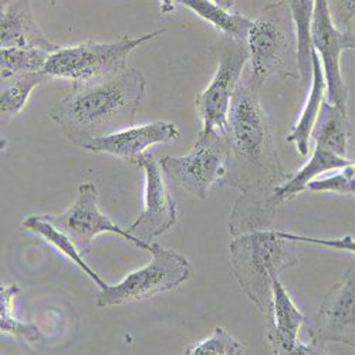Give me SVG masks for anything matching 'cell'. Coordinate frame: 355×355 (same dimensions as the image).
Instances as JSON below:
<instances>
[{
	"instance_id": "obj_19",
	"label": "cell",
	"mask_w": 355,
	"mask_h": 355,
	"mask_svg": "<svg viewBox=\"0 0 355 355\" xmlns=\"http://www.w3.org/2000/svg\"><path fill=\"white\" fill-rule=\"evenodd\" d=\"M51 77L44 73H23L2 78V92H0V114L2 123L16 118L31 98L35 88L47 83Z\"/></svg>"
},
{
	"instance_id": "obj_8",
	"label": "cell",
	"mask_w": 355,
	"mask_h": 355,
	"mask_svg": "<svg viewBox=\"0 0 355 355\" xmlns=\"http://www.w3.org/2000/svg\"><path fill=\"white\" fill-rule=\"evenodd\" d=\"M211 53L216 57L218 67L208 87L196 96L195 108L202 120V128L218 130L223 134L232 98L250 55L246 40L226 36L211 47Z\"/></svg>"
},
{
	"instance_id": "obj_30",
	"label": "cell",
	"mask_w": 355,
	"mask_h": 355,
	"mask_svg": "<svg viewBox=\"0 0 355 355\" xmlns=\"http://www.w3.org/2000/svg\"><path fill=\"white\" fill-rule=\"evenodd\" d=\"M50 5L54 6V5H55V0H50Z\"/></svg>"
},
{
	"instance_id": "obj_25",
	"label": "cell",
	"mask_w": 355,
	"mask_h": 355,
	"mask_svg": "<svg viewBox=\"0 0 355 355\" xmlns=\"http://www.w3.org/2000/svg\"><path fill=\"white\" fill-rule=\"evenodd\" d=\"M307 189L313 192H333L344 196H355V161H351L349 165L333 176L310 182Z\"/></svg>"
},
{
	"instance_id": "obj_28",
	"label": "cell",
	"mask_w": 355,
	"mask_h": 355,
	"mask_svg": "<svg viewBox=\"0 0 355 355\" xmlns=\"http://www.w3.org/2000/svg\"><path fill=\"white\" fill-rule=\"evenodd\" d=\"M211 2L216 3L218 6L229 10V12H236V2H234V0H211Z\"/></svg>"
},
{
	"instance_id": "obj_13",
	"label": "cell",
	"mask_w": 355,
	"mask_h": 355,
	"mask_svg": "<svg viewBox=\"0 0 355 355\" xmlns=\"http://www.w3.org/2000/svg\"><path fill=\"white\" fill-rule=\"evenodd\" d=\"M266 315V338L273 354H320L310 343L300 340L306 315L294 304L280 277L273 280L272 300Z\"/></svg>"
},
{
	"instance_id": "obj_14",
	"label": "cell",
	"mask_w": 355,
	"mask_h": 355,
	"mask_svg": "<svg viewBox=\"0 0 355 355\" xmlns=\"http://www.w3.org/2000/svg\"><path fill=\"white\" fill-rule=\"evenodd\" d=\"M180 130L173 123H150L142 125H130L124 130L88 142L83 150L90 153H103L120 158L131 165L141 166L148 148L155 144L176 142Z\"/></svg>"
},
{
	"instance_id": "obj_24",
	"label": "cell",
	"mask_w": 355,
	"mask_h": 355,
	"mask_svg": "<svg viewBox=\"0 0 355 355\" xmlns=\"http://www.w3.org/2000/svg\"><path fill=\"white\" fill-rule=\"evenodd\" d=\"M188 355H239L245 354V347L233 338L225 329L216 327L211 337L185 349Z\"/></svg>"
},
{
	"instance_id": "obj_26",
	"label": "cell",
	"mask_w": 355,
	"mask_h": 355,
	"mask_svg": "<svg viewBox=\"0 0 355 355\" xmlns=\"http://www.w3.org/2000/svg\"><path fill=\"white\" fill-rule=\"evenodd\" d=\"M277 232L284 236V238L293 239L297 243H310V245H318V246H324L329 248L337 252H347V253H354L355 254V239L352 236H344V238H336V239H321V238H306V236L302 234H294L291 232L287 230H280L277 229Z\"/></svg>"
},
{
	"instance_id": "obj_20",
	"label": "cell",
	"mask_w": 355,
	"mask_h": 355,
	"mask_svg": "<svg viewBox=\"0 0 355 355\" xmlns=\"http://www.w3.org/2000/svg\"><path fill=\"white\" fill-rule=\"evenodd\" d=\"M176 3H181L196 13L199 17L211 23L218 32L226 37L246 40L249 31L253 26V20L238 13L229 12L211 0H176Z\"/></svg>"
},
{
	"instance_id": "obj_2",
	"label": "cell",
	"mask_w": 355,
	"mask_h": 355,
	"mask_svg": "<svg viewBox=\"0 0 355 355\" xmlns=\"http://www.w3.org/2000/svg\"><path fill=\"white\" fill-rule=\"evenodd\" d=\"M146 80L141 70L125 67L104 80L73 85V90L49 112L70 142H88L132 125L145 98Z\"/></svg>"
},
{
	"instance_id": "obj_21",
	"label": "cell",
	"mask_w": 355,
	"mask_h": 355,
	"mask_svg": "<svg viewBox=\"0 0 355 355\" xmlns=\"http://www.w3.org/2000/svg\"><path fill=\"white\" fill-rule=\"evenodd\" d=\"M287 3L294 19L295 32H297L300 81L303 85H306L310 81L313 73L311 19L315 0H287Z\"/></svg>"
},
{
	"instance_id": "obj_23",
	"label": "cell",
	"mask_w": 355,
	"mask_h": 355,
	"mask_svg": "<svg viewBox=\"0 0 355 355\" xmlns=\"http://www.w3.org/2000/svg\"><path fill=\"white\" fill-rule=\"evenodd\" d=\"M50 51L39 47H9L0 50L2 57V78L13 74L39 73L44 71V67L50 58Z\"/></svg>"
},
{
	"instance_id": "obj_3",
	"label": "cell",
	"mask_w": 355,
	"mask_h": 355,
	"mask_svg": "<svg viewBox=\"0 0 355 355\" xmlns=\"http://www.w3.org/2000/svg\"><path fill=\"white\" fill-rule=\"evenodd\" d=\"M299 243L277 229L253 230L234 236L229 245L234 279L248 299L264 314L272 300L273 280L297 266Z\"/></svg>"
},
{
	"instance_id": "obj_10",
	"label": "cell",
	"mask_w": 355,
	"mask_h": 355,
	"mask_svg": "<svg viewBox=\"0 0 355 355\" xmlns=\"http://www.w3.org/2000/svg\"><path fill=\"white\" fill-rule=\"evenodd\" d=\"M311 46L317 51L327 80V101L347 110L348 90L341 73V54L355 50V31H341L334 23L327 0H315L311 19Z\"/></svg>"
},
{
	"instance_id": "obj_5",
	"label": "cell",
	"mask_w": 355,
	"mask_h": 355,
	"mask_svg": "<svg viewBox=\"0 0 355 355\" xmlns=\"http://www.w3.org/2000/svg\"><path fill=\"white\" fill-rule=\"evenodd\" d=\"M166 31L132 37L121 35L112 42H85L77 46H62L50 54L44 67L51 78H66L73 85L104 80L127 67L128 55L141 44L159 37Z\"/></svg>"
},
{
	"instance_id": "obj_9",
	"label": "cell",
	"mask_w": 355,
	"mask_h": 355,
	"mask_svg": "<svg viewBox=\"0 0 355 355\" xmlns=\"http://www.w3.org/2000/svg\"><path fill=\"white\" fill-rule=\"evenodd\" d=\"M307 337L320 354H325L327 343L355 349V263L348 266L341 279L324 295Z\"/></svg>"
},
{
	"instance_id": "obj_11",
	"label": "cell",
	"mask_w": 355,
	"mask_h": 355,
	"mask_svg": "<svg viewBox=\"0 0 355 355\" xmlns=\"http://www.w3.org/2000/svg\"><path fill=\"white\" fill-rule=\"evenodd\" d=\"M46 218L64 230L83 254L90 253L93 241L101 233L120 234L139 250L150 252L151 249V243L135 239L127 227L114 223L100 211L98 189L93 182H85L78 187L77 198L69 209L58 215H46Z\"/></svg>"
},
{
	"instance_id": "obj_16",
	"label": "cell",
	"mask_w": 355,
	"mask_h": 355,
	"mask_svg": "<svg viewBox=\"0 0 355 355\" xmlns=\"http://www.w3.org/2000/svg\"><path fill=\"white\" fill-rule=\"evenodd\" d=\"M351 161L345 154L336 150L334 146L315 141L311 158L297 171L291 172L288 180L275 191V199L282 205L283 202L294 198L307 189L309 184L330 171H341Z\"/></svg>"
},
{
	"instance_id": "obj_12",
	"label": "cell",
	"mask_w": 355,
	"mask_h": 355,
	"mask_svg": "<svg viewBox=\"0 0 355 355\" xmlns=\"http://www.w3.org/2000/svg\"><path fill=\"white\" fill-rule=\"evenodd\" d=\"M141 168L145 172L144 209L127 230L135 239L153 243V239L176 223L178 208L166 187L165 173L154 155L145 153Z\"/></svg>"
},
{
	"instance_id": "obj_1",
	"label": "cell",
	"mask_w": 355,
	"mask_h": 355,
	"mask_svg": "<svg viewBox=\"0 0 355 355\" xmlns=\"http://www.w3.org/2000/svg\"><path fill=\"white\" fill-rule=\"evenodd\" d=\"M227 144L225 182L242 192L229 220L232 238L270 229L280 203L275 191L290 173L282 166L273 124L260 105L259 93L242 77L232 98L223 132Z\"/></svg>"
},
{
	"instance_id": "obj_29",
	"label": "cell",
	"mask_w": 355,
	"mask_h": 355,
	"mask_svg": "<svg viewBox=\"0 0 355 355\" xmlns=\"http://www.w3.org/2000/svg\"><path fill=\"white\" fill-rule=\"evenodd\" d=\"M161 2V10L162 13L168 15L172 13L175 10V5H176V0H159Z\"/></svg>"
},
{
	"instance_id": "obj_22",
	"label": "cell",
	"mask_w": 355,
	"mask_h": 355,
	"mask_svg": "<svg viewBox=\"0 0 355 355\" xmlns=\"http://www.w3.org/2000/svg\"><path fill=\"white\" fill-rule=\"evenodd\" d=\"M19 294L20 288L17 284H8L0 288V330L2 334L35 344L42 340L40 329L36 324L20 321L13 315V302Z\"/></svg>"
},
{
	"instance_id": "obj_18",
	"label": "cell",
	"mask_w": 355,
	"mask_h": 355,
	"mask_svg": "<svg viewBox=\"0 0 355 355\" xmlns=\"http://www.w3.org/2000/svg\"><path fill=\"white\" fill-rule=\"evenodd\" d=\"M21 227L42 236V238L47 243L53 245L58 252H62L64 256H67L74 264L78 266V269L83 270V273H85L100 287V290L108 287V283L104 282L103 277H100L97 275V272L93 270L90 266L85 263L84 254L80 252L76 242L64 230H62L60 227L55 226L51 220H49L46 218V215H31L23 220Z\"/></svg>"
},
{
	"instance_id": "obj_15",
	"label": "cell",
	"mask_w": 355,
	"mask_h": 355,
	"mask_svg": "<svg viewBox=\"0 0 355 355\" xmlns=\"http://www.w3.org/2000/svg\"><path fill=\"white\" fill-rule=\"evenodd\" d=\"M0 46L2 49L39 47L50 53L62 47L53 43L37 24L31 0H16L2 8Z\"/></svg>"
},
{
	"instance_id": "obj_7",
	"label": "cell",
	"mask_w": 355,
	"mask_h": 355,
	"mask_svg": "<svg viewBox=\"0 0 355 355\" xmlns=\"http://www.w3.org/2000/svg\"><path fill=\"white\" fill-rule=\"evenodd\" d=\"M159 165L175 185L199 199H206L209 191L226 178V138L218 130L202 128L188 155L165 157Z\"/></svg>"
},
{
	"instance_id": "obj_31",
	"label": "cell",
	"mask_w": 355,
	"mask_h": 355,
	"mask_svg": "<svg viewBox=\"0 0 355 355\" xmlns=\"http://www.w3.org/2000/svg\"><path fill=\"white\" fill-rule=\"evenodd\" d=\"M351 28H352V27H351Z\"/></svg>"
},
{
	"instance_id": "obj_4",
	"label": "cell",
	"mask_w": 355,
	"mask_h": 355,
	"mask_svg": "<svg viewBox=\"0 0 355 355\" xmlns=\"http://www.w3.org/2000/svg\"><path fill=\"white\" fill-rule=\"evenodd\" d=\"M246 43L250 60L243 78L253 90L260 93L272 76L300 80L299 40L287 0H276L260 10Z\"/></svg>"
},
{
	"instance_id": "obj_6",
	"label": "cell",
	"mask_w": 355,
	"mask_h": 355,
	"mask_svg": "<svg viewBox=\"0 0 355 355\" xmlns=\"http://www.w3.org/2000/svg\"><path fill=\"white\" fill-rule=\"evenodd\" d=\"M151 261L144 268L130 273L123 282L100 290L97 307L120 306L141 302L157 294L171 291L184 284L192 276L189 260L181 253L151 243Z\"/></svg>"
},
{
	"instance_id": "obj_27",
	"label": "cell",
	"mask_w": 355,
	"mask_h": 355,
	"mask_svg": "<svg viewBox=\"0 0 355 355\" xmlns=\"http://www.w3.org/2000/svg\"><path fill=\"white\" fill-rule=\"evenodd\" d=\"M334 23L341 31L351 27V21L355 19V0H327Z\"/></svg>"
},
{
	"instance_id": "obj_17",
	"label": "cell",
	"mask_w": 355,
	"mask_h": 355,
	"mask_svg": "<svg viewBox=\"0 0 355 355\" xmlns=\"http://www.w3.org/2000/svg\"><path fill=\"white\" fill-rule=\"evenodd\" d=\"M311 60H313V73H311V90L309 98L302 110L300 118L290 134L287 141L295 144L300 155L306 157L310 153V141L313 130L317 124L324 103L327 101V80L322 70V64L317 51L311 49Z\"/></svg>"
}]
</instances>
